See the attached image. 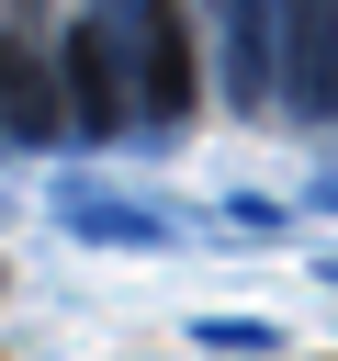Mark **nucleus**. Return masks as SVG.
I'll use <instances>...</instances> for the list:
<instances>
[{"instance_id": "nucleus-1", "label": "nucleus", "mask_w": 338, "mask_h": 361, "mask_svg": "<svg viewBox=\"0 0 338 361\" xmlns=\"http://www.w3.org/2000/svg\"><path fill=\"white\" fill-rule=\"evenodd\" d=\"M68 79H79V113H90V124H113V90H101V34H79V45H68Z\"/></svg>"}, {"instance_id": "nucleus-2", "label": "nucleus", "mask_w": 338, "mask_h": 361, "mask_svg": "<svg viewBox=\"0 0 338 361\" xmlns=\"http://www.w3.org/2000/svg\"><path fill=\"white\" fill-rule=\"evenodd\" d=\"M23 113H34V90H23V56L0 45V124H23Z\"/></svg>"}]
</instances>
